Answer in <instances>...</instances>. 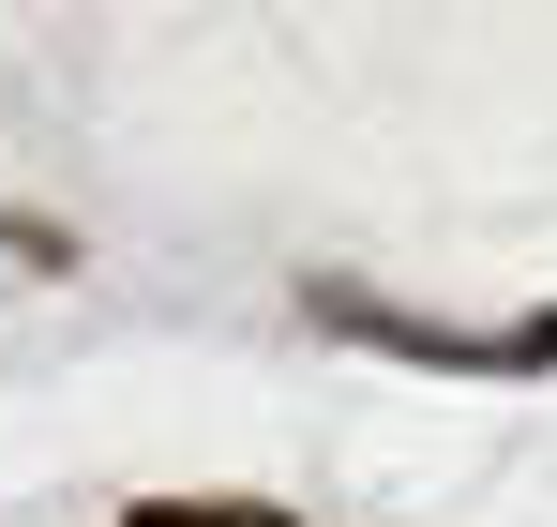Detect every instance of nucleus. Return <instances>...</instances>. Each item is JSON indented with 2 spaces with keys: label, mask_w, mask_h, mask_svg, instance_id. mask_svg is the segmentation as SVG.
Returning <instances> with one entry per match:
<instances>
[{
  "label": "nucleus",
  "mask_w": 557,
  "mask_h": 527,
  "mask_svg": "<svg viewBox=\"0 0 557 527\" xmlns=\"http://www.w3.org/2000/svg\"><path fill=\"white\" fill-rule=\"evenodd\" d=\"M301 302H317V332L392 347V361H437V377H543V361H557V317H497V332H467V317H407V302H362V286H301Z\"/></svg>",
  "instance_id": "nucleus-1"
},
{
  "label": "nucleus",
  "mask_w": 557,
  "mask_h": 527,
  "mask_svg": "<svg viewBox=\"0 0 557 527\" xmlns=\"http://www.w3.org/2000/svg\"><path fill=\"white\" fill-rule=\"evenodd\" d=\"M136 527H272V513H242V498H151Z\"/></svg>",
  "instance_id": "nucleus-2"
}]
</instances>
